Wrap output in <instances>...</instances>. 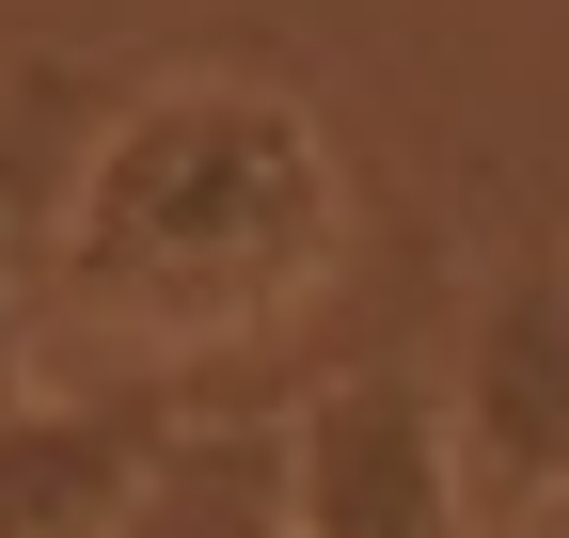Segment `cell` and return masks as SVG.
Listing matches in <instances>:
<instances>
[{
  "instance_id": "6da1fadb",
  "label": "cell",
  "mask_w": 569,
  "mask_h": 538,
  "mask_svg": "<svg viewBox=\"0 0 569 538\" xmlns=\"http://www.w3.org/2000/svg\"><path fill=\"white\" fill-rule=\"evenodd\" d=\"M348 269V175L317 143L301 96L269 80H142L96 96L80 159L48 207V286H32V349L222 412V365L284 349Z\"/></svg>"
},
{
  "instance_id": "7a4b0ae2",
  "label": "cell",
  "mask_w": 569,
  "mask_h": 538,
  "mask_svg": "<svg viewBox=\"0 0 569 538\" xmlns=\"http://www.w3.org/2000/svg\"><path fill=\"white\" fill-rule=\"evenodd\" d=\"M269 444H284V522L301 538H475L459 428H443L427 365H332Z\"/></svg>"
},
{
  "instance_id": "3957f363",
  "label": "cell",
  "mask_w": 569,
  "mask_h": 538,
  "mask_svg": "<svg viewBox=\"0 0 569 538\" xmlns=\"http://www.w3.org/2000/svg\"><path fill=\"white\" fill-rule=\"evenodd\" d=\"M443 428H459L475 538L569 507V269H507V286L475 301V349L443 380Z\"/></svg>"
},
{
  "instance_id": "277c9868",
  "label": "cell",
  "mask_w": 569,
  "mask_h": 538,
  "mask_svg": "<svg viewBox=\"0 0 569 538\" xmlns=\"http://www.w3.org/2000/svg\"><path fill=\"white\" fill-rule=\"evenodd\" d=\"M159 444H174V396L17 380V396H0V538H127Z\"/></svg>"
},
{
  "instance_id": "5b68a950",
  "label": "cell",
  "mask_w": 569,
  "mask_h": 538,
  "mask_svg": "<svg viewBox=\"0 0 569 538\" xmlns=\"http://www.w3.org/2000/svg\"><path fill=\"white\" fill-rule=\"evenodd\" d=\"M111 80H80V63H17L0 80V396H17L48 349H32V286H48V207H63V159H80Z\"/></svg>"
},
{
  "instance_id": "8992f818",
  "label": "cell",
  "mask_w": 569,
  "mask_h": 538,
  "mask_svg": "<svg viewBox=\"0 0 569 538\" xmlns=\"http://www.w3.org/2000/svg\"><path fill=\"white\" fill-rule=\"evenodd\" d=\"M127 538H301V522H284V444H269V412H174V444H159V476H142Z\"/></svg>"
},
{
  "instance_id": "52a82bcc",
  "label": "cell",
  "mask_w": 569,
  "mask_h": 538,
  "mask_svg": "<svg viewBox=\"0 0 569 538\" xmlns=\"http://www.w3.org/2000/svg\"><path fill=\"white\" fill-rule=\"evenodd\" d=\"M507 538H569V507H553V522H507Z\"/></svg>"
}]
</instances>
